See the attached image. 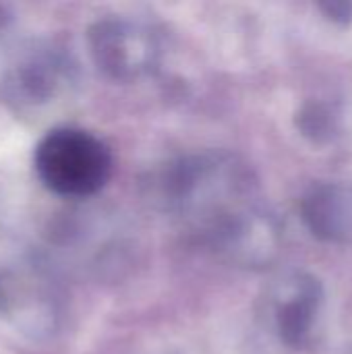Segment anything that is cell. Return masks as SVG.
<instances>
[{
    "mask_svg": "<svg viewBox=\"0 0 352 354\" xmlns=\"http://www.w3.org/2000/svg\"><path fill=\"white\" fill-rule=\"evenodd\" d=\"M158 205L195 243L245 270H268L282 251V226L263 203L257 172L224 149L166 164L151 183Z\"/></svg>",
    "mask_w": 352,
    "mask_h": 354,
    "instance_id": "1",
    "label": "cell"
},
{
    "mask_svg": "<svg viewBox=\"0 0 352 354\" xmlns=\"http://www.w3.org/2000/svg\"><path fill=\"white\" fill-rule=\"evenodd\" d=\"M33 166L41 185L66 199H87L100 193L112 174V153L93 133L77 127H56L35 145Z\"/></svg>",
    "mask_w": 352,
    "mask_h": 354,
    "instance_id": "2",
    "label": "cell"
},
{
    "mask_svg": "<svg viewBox=\"0 0 352 354\" xmlns=\"http://www.w3.org/2000/svg\"><path fill=\"white\" fill-rule=\"evenodd\" d=\"M75 81L71 54L50 39L23 41L0 62V95L21 112H39L62 100Z\"/></svg>",
    "mask_w": 352,
    "mask_h": 354,
    "instance_id": "3",
    "label": "cell"
},
{
    "mask_svg": "<svg viewBox=\"0 0 352 354\" xmlns=\"http://www.w3.org/2000/svg\"><path fill=\"white\" fill-rule=\"evenodd\" d=\"M324 282L311 272H288L276 278L259 301V317L280 346L307 353L319 344Z\"/></svg>",
    "mask_w": 352,
    "mask_h": 354,
    "instance_id": "4",
    "label": "cell"
},
{
    "mask_svg": "<svg viewBox=\"0 0 352 354\" xmlns=\"http://www.w3.org/2000/svg\"><path fill=\"white\" fill-rule=\"evenodd\" d=\"M91 62L112 81L131 83L151 75L162 60V39L154 27L129 17H104L85 33Z\"/></svg>",
    "mask_w": 352,
    "mask_h": 354,
    "instance_id": "5",
    "label": "cell"
},
{
    "mask_svg": "<svg viewBox=\"0 0 352 354\" xmlns=\"http://www.w3.org/2000/svg\"><path fill=\"white\" fill-rule=\"evenodd\" d=\"M0 315L29 338H50L62 319V301L54 280L33 266L0 272Z\"/></svg>",
    "mask_w": 352,
    "mask_h": 354,
    "instance_id": "6",
    "label": "cell"
},
{
    "mask_svg": "<svg viewBox=\"0 0 352 354\" xmlns=\"http://www.w3.org/2000/svg\"><path fill=\"white\" fill-rule=\"evenodd\" d=\"M301 222L324 245H352V185L313 183L301 197Z\"/></svg>",
    "mask_w": 352,
    "mask_h": 354,
    "instance_id": "7",
    "label": "cell"
},
{
    "mask_svg": "<svg viewBox=\"0 0 352 354\" xmlns=\"http://www.w3.org/2000/svg\"><path fill=\"white\" fill-rule=\"evenodd\" d=\"M295 129L313 145H330L342 133V110L336 102L311 97L295 112Z\"/></svg>",
    "mask_w": 352,
    "mask_h": 354,
    "instance_id": "8",
    "label": "cell"
},
{
    "mask_svg": "<svg viewBox=\"0 0 352 354\" xmlns=\"http://www.w3.org/2000/svg\"><path fill=\"white\" fill-rule=\"evenodd\" d=\"M319 15L338 25V27H349L352 25V2L351 0H322L315 4Z\"/></svg>",
    "mask_w": 352,
    "mask_h": 354,
    "instance_id": "9",
    "label": "cell"
},
{
    "mask_svg": "<svg viewBox=\"0 0 352 354\" xmlns=\"http://www.w3.org/2000/svg\"><path fill=\"white\" fill-rule=\"evenodd\" d=\"M10 21H12V17H10V12H8V8H6V6H0V35H4V33L8 31Z\"/></svg>",
    "mask_w": 352,
    "mask_h": 354,
    "instance_id": "10",
    "label": "cell"
}]
</instances>
